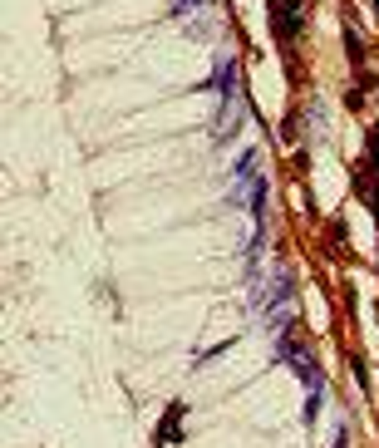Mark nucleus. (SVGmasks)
I'll return each instance as SVG.
<instances>
[{
	"instance_id": "f257e3e1",
	"label": "nucleus",
	"mask_w": 379,
	"mask_h": 448,
	"mask_svg": "<svg viewBox=\"0 0 379 448\" xmlns=\"http://www.w3.org/2000/svg\"><path fill=\"white\" fill-rule=\"evenodd\" d=\"M276 360L281 364H290L295 374H300V384L310 389V394H320L325 389V369H320V360H315V345H300L295 335H276Z\"/></svg>"
},
{
	"instance_id": "f03ea898",
	"label": "nucleus",
	"mask_w": 379,
	"mask_h": 448,
	"mask_svg": "<svg viewBox=\"0 0 379 448\" xmlns=\"http://www.w3.org/2000/svg\"><path fill=\"white\" fill-rule=\"evenodd\" d=\"M290 296H295V281H290V266H276L271 271V281H266V321L271 326H281V316L290 311Z\"/></svg>"
},
{
	"instance_id": "7ed1b4c3",
	"label": "nucleus",
	"mask_w": 379,
	"mask_h": 448,
	"mask_svg": "<svg viewBox=\"0 0 379 448\" xmlns=\"http://www.w3.org/2000/svg\"><path fill=\"white\" fill-rule=\"evenodd\" d=\"M183 419H188V404H183V399H173V404L163 409V424H158V448L183 439Z\"/></svg>"
},
{
	"instance_id": "20e7f679",
	"label": "nucleus",
	"mask_w": 379,
	"mask_h": 448,
	"mask_svg": "<svg viewBox=\"0 0 379 448\" xmlns=\"http://www.w3.org/2000/svg\"><path fill=\"white\" fill-rule=\"evenodd\" d=\"M345 54H350V64H355V69H365V40H360V30H355V25H345Z\"/></svg>"
},
{
	"instance_id": "39448f33",
	"label": "nucleus",
	"mask_w": 379,
	"mask_h": 448,
	"mask_svg": "<svg viewBox=\"0 0 379 448\" xmlns=\"http://www.w3.org/2000/svg\"><path fill=\"white\" fill-rule=\"evenodd\" d=\"M256 163H261V153H256V148H247V153L237 158V183H247V178H261V173H256Z\"/></svg>"
},
{
	"instance_id": "423d86ee",
	"label": "nucleus",
	"mask_w": 379,
	"mask_h": 448,
	"mask_svg": "<svg viewBox=\"0 0 379 448\" xmlns=\"http://www.w3.org/2000/svg\"><path fill=\"white\" fill-rule=\"evenodd\" d=\"M370 168H375V173H379V123H375V128H370Z\"/></svg>"
},
{
	"instance_id": "0eeeda50",
	"label": "nucleus",
	"mask_w": 379,
	"mask_h": 448,
	"mask_svg": "<svg viewBox=\"0 0 379 448\" xmlns=\"http://www.w3.org/2000/svg\"><path fill=\"white\" fill-rule=\"evenodd\" d=\"M315 419H320V394L305 399V424H315Z\"/></svg>"
},
{
	"instance_id": "6e6552de",
	"label": "nucleus",
	"mask_w": 379,
	"mask_h": 448,
	"mask_svg": "<svg viewBox=\"0 0 379 448\" xmlns=\"http://www.w3.org/2000/svg\"><path fill=\"white\" fill-rule=\"evenodd\" d=\"M197 5H207V0H173V15H192Z\"/></svg>"
},
{
	"instance_id": "1a4fd4ad",
	"label": "nucleus",
	"mask_w": 379,
	"mask_h": 448,
	"mask_svg": "<svg viewBox=\"0 0 379 448\" xmlns=\"http://www.w3.org/2000/svg\"><path fill=\"white\" fill-rule=\"evenodd\" d=\"M370 5H375V15H379V0H370Z\"/></svg>"
}]
</instances>
